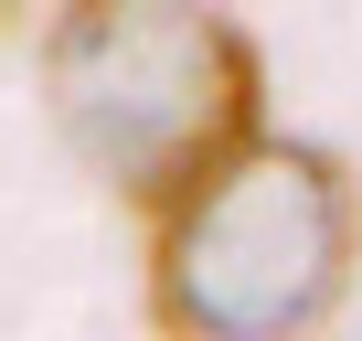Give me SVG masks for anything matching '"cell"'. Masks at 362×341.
<instances>
[{
    "label": "cell",
    "instance_id": "obj_1",
    "mask_svg": "<svg viewBox=\"0 0 362 341\" xmlns=\"http://www.w3.org/2000/svg\"><path fill=\"white\" fill-rule=\"evenodd\" d=\"M43 96L75 160L149 214H170L235 149L267 139L256 43L224 11H181V0H75L43 33Z\"/></svg>",
    "mask_w": 362,
    "mask_h": 341
},
{
    "label": "cell",
    "instance_id": "obj_2",
    "mask_svg": "<svg viewBox=\"0 0 362 341\" xmlns=\"http://www.w3.org/2000/svg\"><path fill=\"white\" fill-rule=\"evenodd\" d=\"M362 256V192L341 149L256 139L149 235V320L170 341H309Z\"/></svg>",
    "mask_w": 362,
    "mask_h": 341
}]
</instances>
